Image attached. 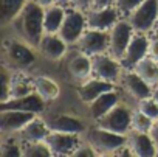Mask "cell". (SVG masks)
<instances>
[{
	"instance_id": "obj_1",
	"label": "cell",
	"mask_w": 158,
	"mask_h": 157,
	"mask_svg": "<svg viewBox=\"0 0 158 157\" xmlns=\"http://www.w3.org/2000/svg\"><path fill=\"white\" fill-rule=\"evenodd\" d=\"M19 37L28 42L31 47L37 48L42 36L45 34L44 30V7L34 3L33 0H28L23 7L19 17L14 20Z\"/></svg>"
},
{
	"instance_id": "obj_2",
	"label": "cell",
	"mask_w": 158,
	"mask_h": 157,
	"mask_svg": "<svg viewBox=\"0 0 158 157\" xmlns=\"http://www.w3.org/2000/svg\"><path fill=\"white\" fill-rule=\"evenodd\" d=\"M31 47L23 39H6L3 42V64L14 70L30 68L36 62V55Z\"/></svg>"
},
{
	"instance_id": "obj_3",
	"label": "cell",
	"mask_w": 158,
	"mask_h": 157,
	"mask_svg": "<svg viewBox=\"0 0 158 157\" xmlns=\"http://www.w3.org/2000/svg\"><path fill=\"white\" fill-rule=\"evenodd\" d=\"M87 140L96 149L98 155H110L118 154L127 145V135H121L99 126H93L87 131Z\"/></svg>"
},
{
	"instance_id": "obj_4",
	"label": "cell",
	"mask_w": 158,
	"mask_h": 157,
	"mask_svg": "<svg viewBox=\"0 0 158 157\" xmlns=\"http://www.w3.org/2000/svg\"><path fill=\"white\" fill-rule=\"evenodd\" d=\"M132 114L133 111H130L129 106L118 103L106 115L96 120V126L121 135H127L132 131Z\"/></svg>"
},
{
	"instance_id": "obj_5",
	"label": "cell",
	"mask_w": 158,
	"mask_h": 157,
	"mask_svg": "<svg viewBox=\"0 0 158 157\" xmlns=\"http://www.w3.org/2000/svg\"><path fill=\"white\" fill-rule=\"evenodd\" d=\"M87 28V17L85 13L81 10H76L73 7H68L65 11V17L62 20V25L59 28V36L68 44L76 45L77 41L81 39L82 33Z\"/></svg>"
},
{
	"instance_id": "obj_6",
	"label": "cell",
	"mask_w": 158,
	"mask_h": 157,
	"mask_svg": "<svg viewBox=\"0 0 158 157\" xmlns=\"http://www.w3.org/2000/svg\"><path fill=\"white\" fill-rule=\"evenodd\" d=\"M127 20L138 33L149 34L153 31L158 22V0H144V2L130 13Z\"/></svg>"
},
{
	"instance_id": "obj_7",
	"label": "cell",
	"mask_w": 158,
	"mask_h": 157,
	"mask_svg": "<svg viewBox=\"0 0 158 157\" xmlns=\"http://www.w3.org/2000/svg\"><path fill=\"white\" fill-rule=\"evenodd\" d=\"M92 70L93 76L101 78L104 81H110L113 84H119L124 67L121 61L113 58L110 53H102L92 58Z\"/></svg>"
},
{
	"instance_id": "obj_8",
	"label": "cell",
	"mask_w": 158,
	"mask_h": 157,
	"mask_svg": "<svg viewBox=\"0 0 158 157\" xmlns=\"http://www.w3.org/2000/svg\"><path fill=\"white\" fill-rule=\"evenodd\" d=\"M133 33H135V30H133L132 24L126 17L119 19L109 31V53L113 58L121 61Z\"/></svg>"
},
{
	"instance_id": "obj_9",
	"label": "cell",
	"mask_w": 158,
	"mask_h": 157,
	"mask_svg": "<svg viewBox=\"0 0 158 157\" xmlns=\"http://www.w3.org/2000/svg\"><path fill=\"white\" fill-rule=\"evenodd\" d=\"M77 50L85 53L87 56L93 58L96 55L109 53V31L85 28L81 39L76 44Z\"/></svg>"
},
{
	"instance_id": "obj_10",
	"label": "cell",
	"mask_w": 158,
	"mask_h": 157,
	"mask_svg": "<svg viewBox=\"0 0 158 157\" xmlns=\"http://www.w3.org/2000/svg\"><path fill=\"white\" fill-rule=\"evenodd\" d=\"M149 44H150V37L146 33H138L135 31L127 48L126 53L121 59V64L124 68L130 70L133 68L141 59H144L146 56H149Z\"/></svg>"
},
{
	"instance_id": "obj_11",
	"label": "cell",
	"mask_w": 158,
	"mask_h": 157,
	"mask_svg": "<svg viewBox=\"0 0 158 157\" xmlns=\"http://www.w3.org/2000/svg\"><path fill=\"white\" fill-rule=\"evenodd\" d=\"M81 134H67V132H56L51 131L45 138L51 155H73L74 149L81 143Z\"/></svg>"
},
{
	"instance_id": "obj_12",
	"label": "cell",
	"mask_w": 158,
	"mask_h": 157,
	"mask_svg": "<svg viewBox=\"0 0 158 157\" xmlns=\"http://www.w3.org/2000/svg\"><path fill=\"white\" fill-rule=\"evenodd\" d=\"M119 84L124 89V92L129 97H132L135 101L149 98V97H152V92H153V89L143 80L136 72L127 70V68H124V72L121 75Z\"/></svg>"
},
{
	"instance_id": "obj_13",
	"label": "cell",
	"mask_w": 158,
	"mask_h": 157,
	"mask_svg": "<svg viewBox=\"0 0 158 157\" xmlns=\"http://www.w3.org/2000/svg\"><path fill=\"white\" fill-rule=\"evenodd\" d=\"M37 114L16 111V109H5L0 111V131L3 135L8 134H19Z\"/></svg>"
},
{
	"instance_id": "obj_14",
	"label": "cell",
	"mask_w": 158,
	"mask_h": 157,
	"mask_svg": "<svg viewBox=\"0 0 158 157\" xmlns=\"http://www.w3.org/2000/svg\"><path fill=\"white\" fill-rule=\"evenodd\" d=\"M113 89H116V84H113L110 81H104V80L96 78V76H90L89 80L82 81L76 87V94H77L79 100L89 106L99 95H102L109 90H113Z\"/></svg>"
},
{
	"instance_id": "obj_15",
	"label": "cell",
	"mask_w": 158,
	"mask_h": 157,
	"mask_svg": "<svg viewBox=\"0 0 158 157\" xmlns=\"http://www.w3.org/2000/svg\"><path fill=\"white\" fill-rule=\"evenodd\" d=\"M119 13L115 7L109 8H92L85 13L87 17V28L101 30V31H110L112 27L119 20Z\"/></svg>"
},
{
	"instance_id": "obj_16",
	"label": "cell",
	"mask_w": 158,
	"mask_h": 157,
	"mask_svg": "<svg viewBox=\"0 0 158 157\" xmlns=\"http://www.w3.org/2000/svg\"><path fill=\"white\" fill-rule=\"evenodd\" d=\"M67 47L68 44L56 33V34H51V33H45L37 45V51L47 58L48 61H53V62H57L60 61L65 53H67Z\"/></svg>"
},
{
	"instance_id": "obj_17",
	"label": "cell",
	"mask_w": 158,
	"mask_h": 157,
	"mask_svg": "<svg viewBox=\"0 0 158 157\" xmlns=\"http://www.w3.org/2000/svg\"><path fill=\"white\" fill-rule=\"evenodd\" d=\"M127 148L130 149L132 155L138 157H149L158 154V148L149 132L130 131L127 134Z\"/></svg>"
},
{
	"instance_id": "obj_18",
	"label": "cell",
	"mask_w": 158,
	"mask_h": 157,
	"mask_svg": "<svg viewBox=\"0 0 158 157\" xmlns=\"http://www.w3.org/2000/svg\"><path fill=\"white\" fill-rule=\"evenodd\" d=\"M47 104L48 103H45V100L37 92H33V94H30L27 97H22V98H13L6 103H0V111L16 109V111H25V112L42 115Z\"/></svg>"
},
{
	"instance_id": "obj_19",
	"label": "cell",
	"mask_w": 158,
	"mask_h": 157,
	"mask_svg": "<svg viewBox=\"0 0 158 157\" xmlns=\"http://www.w3.org/2000/svg\"><path fill=\"white\" fill-rule=\"evenodd\" d=\"M48 123L50 131L56 132H67V134H82L85 131V126L82 120L74 115L68 114H56L48 118H45Z\"/></svg>"
},
{
	"instance_id": "obj_20",
	"label": "cell",
	"mask_w": 158,
	"mask_h": 157,
	"mask_svg": "<svg viewBox=\"0 0 158 157\" xmlns=\"http://www.w3.org/2000/svg\"><path fill=\"white\" fill-rule=\"evenodd\" d=\"M67 70L70 73V76L73 80L82 83L85 80H89L90 76H93V70H92V58L87 56L85 53L79 51L76 55H73L68 62H67Z\"/></svg>"
},
{
	"instance_id": "obj_21",
	"label": "cell",
	"mask_w": 158,
	"mask_h": 157,
	"mask_svg": "<svg viewBox=\"0 0 158 157\" xmlns=\"http://www.w3.org/2000/svg\"><path fill=\"white\" fill-rule=\"evenodd\" d=\"M50 132L51 131L48 128L47 120L40 115H36L17 135L22 142H44Z\"/></svg>"
},
{
	"instance_id": "obj_22",
	"label": "cell",
	"mask_w": 158,
	"mask_h": 157,
	"mask_svg": "<svg viewBox=\"0 0 158 157\" xmlns=\"http://www.w3.org/2000/svg\"><path fill=\"white\" fill-rule=\"evenodd\" d=\"M118 103H119V94L116 92V89L109 90V92L99 95L96 100H93V101L89 104L90 117L96 121L98 118H101L102 115H106L110 109H113Z\"/></svg>"
},
{
	"instance_id": "obj_23",
	"label": "cell",
	"mask_w": 158,
	"mask_h": 157,
	"mask_svg": "<svg viewBox=\"0 0 158 157\" xmlns=\"http://www.w3.org/2000/svg\"><path fill=\"white\" fill-rule=\"evenodd\" d=\"M33 81H34V90L45 100V103H53L59 98L60 86L51 76L37 75V76H33Z\"/></svg>"
},
{
	"instance_id": "obj_24",
	"label": "cell",
	"mask_w": 158,
	"mask_h": 157,
	"mask_svg": "<svg viewBox=\"0 0 158 157\" xmlns=\"http://www.w3.org/2000/svg\"><path fill=\"white\" fill-rule=\"evenodd\" d=\"M33 92H36L34 90V81H33V78L31 76H27L25 73H22V70H14L13 80H11V87H10V100H13V98H22V97H27V95H30Z\"/></svg>"
},
{
	"instance_id": "obj_25",
	"label": "cell",
	"mask_w": 158,
	"mask_h": 157,
	"mask_svg": "<svg viewBox=\"0 0 158 157\" xmlns=\"http://www.w3.org/2000/svg\"><path fill=\"white\" fill-rule=\"evenodd\" d=\"M68 7H62L57 3H53L47 8H44V30L45 33L56 34L59 33V28L62 25V20L65 17V11Z\"/></svg>"
},
{
	"instance_id": "obj_26",
	"label": "cell",
	"mask_w": 158,
	"mask_h": 157,
	"mask_svg": "<svg viewBox=\"0 0 158 157\" xmlns=\"http://www.w3.org/2000/svg\"><path fill=\"white\" fill-rule=\"evenodd\" d=\"M130 70L136 72L152 89H155L158 86V61H155L153 58L146 56Z\"/></svg>"
},
{
	"instance_id": "obj_27",
	"label": "cell",
	"mask_w": 158,
	"mask_h": 157,
	"mask_svg": "<svg viewBox=\"0 0 158 157\" xmlns=\"http://www.w3.org/2000/svg\"><path fill=\"white\" fill-rule=\"evenodd\" d=\"M27 2L28 0H0V20H2V25L6 27L11 22H14L22 13Z\"/></svg>"
},
{
	"instance_id": "obj_28",
	"label": "cell",
	"mask_w": 158,
	"mask_h": 157,
	"mask_svg": "<svg viewBox=\"0 0 158 157\" xmlns=\"http://www.w3.org/2000/svg\"><path fill=\"white\" fill-rule=\"evenodd\" d=\"M0 155L2 157H23V149H22V140L16 134L3 135L2 145H0Z\"/></svg>"
},
{
	"instance_id": "obj_29",
	"label": "cell",
	"mask_w": 158,
	"mask_h": 157,
	"mask_svg": "<svg viewBox=\"0 0 158 157\" xmlns=\"http://www.w3.org/2000/svg\"><path fill=\"white\" fill-rule=\"evenodd\" d=\"M23 157H50L51 151L47 142H22Z\"/></svg>"
},
{
	"instance_id": "obj_30",
	"label": "cell",
	"mask_w": 158,
	"mask_h": 157,
	"mask_svg": "<svg viewBox=\"0 0 158 157\" xmlns=\"http://www.w3.org/2000/svg\"><path fill=\"white\" fill-rule=\"evenodd\" d=\"M153 126V120L149 118L146 114L141 111L135 109L132 114V131H139V132H150Z\"/></svg>"
},
{
	"instance_id": "obj_31",
	"label": "cell",
	"mask_w": 158,
	"mask_h": 157,
	"mask_svg": "<svg viewBox=\"0 0 158 157\" xmlns=\"http://www.w3.org/2000/svg\"><path fill=\"white\" fill-rule=\"evenodd\" d=\"M14 75V68L8 67L6 64H2V90H0V103H5L10 100V87L11 80Z\"/></svg>"
},
{
	"instance_id": "obj_32",
	"label": "cell",
	"mask_w": 158,
	"mask_h": 157,
	"mask_svg": "<svg viewBox=\"0 0 158 157\" xmlns=\"http://www.w3.org/2000/svg\"><path fill=\"white\" fill-rule=\"evenodd\" d=\"M136 109L141 111L143 114H146L153 121L158 120V103L153 100V97H149V98L136 101Z\"/></svg>"
},
{
	"instance_id": "obj_33",
	"label": "cell",
	"mask_w": 158,
	"mask_h": 157,
	"mask_svg": "<svg viewBox=\"0 0 158 157\" xmlns=\"http://www.w3.org/2000/svg\"><path fill=\"white\" fill-rule=\"evenodd\" d=\"M143 2H144V0H116V2H115V8L118 10V13L123 17L127 19L130 16V13L133 10H136Z\"/></svg>"
},
{
	"instance_id": "obj_34",
	"label": "cell",
	"mask_w": 158,
	"mask_h": 157,
	"mask_svg": "<svg viewBox=\"0 0 158 157\" xmlns=\"http://www.w3.org/2000/svg\"><path fill=\"white\" fill-rule=\"evenodd\" d=\"M73 155L74 157H92V155H98V152H96V149L92 146V143L87 138L85 140L82 138L81 143L77 145V148L74 149Z\"/></svg>"
},
{
	"instance_id": "obj_35",
	"label": "cell",
	"mask_w": 158,
	"mask_h": 157,
	"mask_svg": "<svg viewBox=\"0 0 158 157\" xmlns=\"http://www.w3.org/2000/svg\"><path fill=\"white\" fill-rule=\"evenodd\" d=\"M71 7L87 13L93 8V0H71Z\"/></svg>"
},
{
	"instance_id": "obj_36",
	"label": "cell",
	"mask_w": 158,
	"mask_h": 157,
	"mask_svg": "<svg viewBox=\"0 0 158 157\" xmlns=\"http://www.w3.org/2000/svg\"><path fill=\"white\" fill-rule=\"evenodd\" d=\"M149 56L153 58L155 61H158V36L150 37V44H149Z\"/></svg>"
},
{
	"instance_id": "obj_37",
	"label": "cell",
	"mask_w": 158,
	"mask_h": 157,
	"mask_svg": "<svg viewBox=\"0 0 158 157\" xmlns=\"http://www.w3.org/2000/svg\"><path fill=\"white\" fill-rule=\"evenodd\" d=\"M116 0H93V8H109L115 7Z\"/></svg>"
},
{
	"instance_id": "obj_38",
	"label": "cell",
	"mask_w": 158,
	"mask_h": 157,
	"mask_svg": "<svg viewBox=\"0 0 158 157\" xmlns=\"http://www.w3.org/2000/svg\"><path fill=\"white\" fill-rule=\"evenodd\" d=\"M149 134L152 135V138H153V142H155V145H156V148H158V120L153 121V126H152V129H150Z\"/></svg>"
},
{
	"instance_id": "obj_39",
	"label": "cell",
	"mask_w": 158,
	"mask_h": 157,
	"mask_svg": "<svg viewBox=\"0 0 158 157\" xmlns=\"http://www.w3.org/2000/svg\"><path fill=\"white\" fill-rule=\"evenodd\" d=\"M33 2L37 3V5H40V7H44V8H47V7H50V5L54 3V0H33Z\"/></svg>"
},
{
	"instance_id": "obj_40",
	"label": "cell",
	"mask_w": 158,
	"mask_h": 157,
	"mask_svg": "<svg viewBox=\"0 0 158 157\" xmlns=\"http://www.w3.org/2000/svg\"><path fill=\"white\" fill-rule=\"evenodd\" d=\"M54 3L62 5V7H71V0H54Z\"/></svg>"
},
{
	"instance_id": "obj_41",
	"label": "cell",
	"mask_w": 158,
	"mask_h": 157,
	"mask_svg": "<svg viewBox=\"0 0 158 157\" xmlns=\"http://www.w3.org/2000/svg\"><path fill=\"white\" fill-rule=\"evenodd\" d=\"M152 97H153V100L158 103V87H155V89H153V92H152Z\"/></svg>"
},
{
	"instance_id": "obj_42",
	"label": "cell",
	"mask_w": 158,
	"mask_h": 157,
	"mask_svg": "<svg viewBox=\"0 0 158 157\" xmlns=\"http://www.w3.org/2000/svg\"><path fill=\"white\" fill-rule=\"evenodd\" d=\"M153 33H155V36H158V22H156V25H155V28H153Z\"/></svg>"
},
{
	"instance_id": "obj_43",
	"label": "cell",
	"mask_w": 158,
	"mask_h": 157,
	"mask_svg": "<svg viewBox=\"0 0 158 157\" xmlns=\"http://www.w3.org/2000/svg\"><path fill=\"white\" fill-rule=\"evenodd\" d=\"M156 87H158V86H156Z\"/></svg>"
}]
</instances>
